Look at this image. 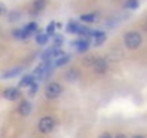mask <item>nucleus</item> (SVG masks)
<instances>
[{
	"mask_svg": "<svg viewBox=\"0 0 147 138\" xmlns=\"http://www.w3.org/2000/svg\"><path fill=\"white\" fill-rule=\"evenodd\" d=\"M141 42H143V38H141V35H140L138 32H136V30L127 32L125 36H124V43H125L127 49H131V50L138 49V48L141 46Z\"/></svg>",
	"mask_w": 147,
	"mask_h": 138,
	"instance_id": "1",
	"label": "nucleus"
},
{
	"mask_svg": "<svg viewBox=\"0 0 147 138\" xmlns=\"http://www.w3.org/2000/svg\"><path fill=\"white\" fill-rule=\"evenodd\" d=\"M62 94V85L59 82H51L45 88V96L48 99H56Z\"/></svg>",
	"mask_w": 147,
	"mask_h": 138,
	"instance_id": "2",
	"label": "nucleus"
},
{
	"mask_svg": "<svg viewBox=\"0 0 147 138\" xmlns=\"http://www.w3.org/2000/svg\"><path fill=\"white\" fill-rule=\"evenodd\" d=\"M38 129L42 132V134H49L55 129V119L52 117H43L39 119V124H38Z\"/></svg>",
	"mask_w": 147,
	"mask_h": 138,
	"instance_id": "3",
	"label": "nucleus"
},
{
	"mask_svg": "<svg viewBox=\"0 0 147 138\" xmlns=\"http://www.w3.org/2000/svg\"><path fill=\"white\" fill-rule=\"evenodd\" d=\"M92 68H94V71H95L98 75L105 74V72H107V68H108L107 59H105V58H95V59H94V63H92Z\"/></svg>",
	"mask_w": 147,
	"mask_h": 138,
	"instance_id": "4",
	"label": "nucleus"
},
{
	"mask_svg": "<svg viewBox=\"0 0 147 138\" xmlns=\"http://www.w3.org/2000/svg\"><path fill=\"white\" fill-rule=\"evenodd\" d=\"M36 32H38V23L30 22V23H28L23 29H20V39H28L29 36L35 35Z\"/></svg>",
	"mask_w": 147,
	"mask_h": 138,
	"instance_id": "5",
	"label": "nucleus"
},
{
	"mask_svg": "<svg viewBox=\"0 0 147 138\" xmlns=\"http://www.w3.org/2000/svg\"><path fill=\"white\" fill-rule=\"evenodd\" d=\"M3 96L7 101H16L20 98V89L19 88H6L3 91Z\"/></svg>",
	"mask_w": 147,
	"mask_h": 138,
	"instance_id": "6",
	"label": "nucleus"
},
{
	"mask_svg": "<svg viewBox=\"0 0 147 138\" xmlns=\"http://www.w3.org/2000/svg\"><path fill=\"white\" fill-rule=\"evenodd\" d=\"M18 112L22 117H28L32 112V104L29 101H20V104L18 105Z\"/></svg>",
	"mask_w": 147,
	"mask_h": 138,
	"instance_id": "7",
	"label": "nucleus"
},
{
	"mask_svg": "<svg viewBox=\"0 0 147 138\" xmlns=\"http://www.w3.org/2000/svg\"><path fill=\"white\" fill-rule=\"evenodd\" d=\"M48 5V0H33L32 3V12L33 13H40Z\"/></svg>",
	"mask_w": 147,
	"mask_h": 138,
	"instance_id": "8",
	"label": "nucleus"
},
{
	"mask_svg": "<svg viewBox=\"0 0 147 138\" xmlns=\"http://www.w3.org/2000/svg\"><path fill=\"white\" fill-rule=\"evenodd\" d=\"M80 76H81V74L78 72V69H75V68L69 69V71L66 72V75H65L66 81H69V82H75V81H78Z\"/></svg>",
	"mask_w": 147,
	"mask_h": 138,
	"instance_id": "9",
	"label": "nucleus"
},
{
	"mask_svg": "<svg viewBox=\"0 0 147 138\" xmlns=\"http://www.w3.org/2000/svg\"><path fill=\"white\" fill-rule=\"evenodd\" d=\"M123 58H124L123 52H121V50H118V49H115V50L110 52V55H108L107 60H110V62L115 63V62H120V60H123Z\"/></svg>",
	"mask_w": 147,
	"mask_h": 138,
	"instance_id": "10",
	"label": "nucleus"
},
{
	"mask_svg": "<svg viewBox=\"0 0 147 138\" xmlns=\"http://www.w3.org/2000/svg\"><path fill=\"white\" fill-rule=\"evenodd\" d=\"M22 66H16V68H13V69H9L7 72H5L3 75H2V78L3 79H7V78H15V76H18L19 74H22Z\"/></svg>",
	"mask_w": 147,
	"mask_h": 138,
	"instance_id": "11",
	"label": "nucleus"
},
{
	"mask_svg": "<svg viewBox=\"0 0 147 138\" xmlns=\"http://www.w3.org/2000/svg\"><path fill=\"white\" fill-rule=\"evenodd\" d=\"M74 45H77L78 52H87L90 49V42L87 39H80L77 42H74Z\"/></svg>",
	"mask_w": 147,
	"mask_h": 138,
	"instance_id": "12",
	"label": "nucleus"
},
{
	"mask_svg": "<svg viewBox=\"0 0 147 138\" xmlns=\"http://www.w3.org/2000/svg\"><path fill=\"white\" fill-rule=\"evenodd\" d=\"M69 59H71V56H69V55H62V56H59V58H56V59H55V63H53V66H55V68L65 66V65L69 62Z\"/></svg>",
	"mask_w": 147,
	"mask_h": 138,
	"instance_id": "13",
	"label": "nucleus"
},
{
	"mask_svg": "<svg viewBox=\"0 0 147 138\" xmlns=\"http://www.w3.org/2000/svg\"><path fill=\"white\" fill-rule=\"evenodd\" d=\"M33 81H35V76H33V75H26V76H23V78L20 79L19 88H26V86H29Z\"/></svg>",
	"mask_w": 147,
	"mask_h": 138,
	"instance_id": "14",
	"label": "nucleus"
},
{
	"mask_svg": "<svg viewBox=\"0 0 147 138\" xmlns=\"http://www.w3.org/2000/svg\"><path fill=\"white\" fill-rule=\"evenodd\" d=\"M48 40H49V36L46 35V32H45V33H43V32H40L39 35H36V42H38V45L43 46V45H46V43H48Z\"/></svg>",
	"mask_w": 147,
	"mask_h": 138,
	"instance_id": "15",
	"label": "nucleus"
},
{
	"mask_svg": "<svg viewBox=\"0 0 147 138\" xmlns=\"http://www.w3.org/2000/svg\"><path fill=\"white\" fill-rule=\"evenodd\" d=\"M97 19V15L95 13H90V15H82L81 16V20L85 22V23H94Z\"/></svg>",
	"mask_w": 147,
	"mask_h": 138,
	"instance_id": "16",
	"label": "nucleus"
},
{
	"mask_svg": "<svg viewBox=\"0 0 147 138\" xmlns=\"http://www.w3.org/2000/svg\"><path fill=\"white\" fill-rule=\"evenodd\" d=\"M124 7L125 9H137L138 7V2L137 0H127L124 3Z\"/></svg>",
	"mask_w": 147,
	"mask_h": 138,
	"instance_id": "17",
	"label": "nucleus"
},
{
	"mask_svg": "<svg viewBox=\"0 0 147 138\" xmlns=\"http://www.w3.org/2000/svg\"><path fill=\"white\" fill-rule=\"evenodd\" d=\"M77 29H78V23H75L74 20H71L66 26V30L71 32V33H77Z\"/></svg>",
	"mask_w": 147,
	"mask_h": 138,
	"instance_id": "18",
	"label": "nucleus"
},
{
	"mask_svg": "<svg viewBox=\"0 0 147 138\" xmlns=\"http://www.w3.org/2000/svg\"><path fill=\"white\" fill-rule=\"evenodd\" d=\"M9 19H10L12 22H16V20H19V19H20V12H18V10L9 12Z\"/></svg>",
	"mask_w": 147,
	"mask_h": 138,
	"instance_id": "19",
	"label": "nucleus"
},
{
	"mask_svg": "<svg viewBox=\"0 0 147 138\" xmlns=\"http://www.w3.org/2000/svg\"><path fill=\"white\" fill-rule=\"evenodd\" d=\"M53 33H55V22H51L48 25V27H46V35L48 36H52Z\"/></svg>",
	"mask_w": 147,
	"mask_h": 138,
	"instance_id": "20",
	"label": "nucleus"
},
{
	"mask_svg": "<svg viewBox=\"0 0 147 138\" xmlns=\"http://www.w3.org/2000/svg\"><path fill=\"white\" fill-rule=\"evenodd\" d=\"M62 43H63V38L62 36H55L53 38V46L55 48H61Z\"/></svg>",
	"mask_w": 147,
	"mask_h": 138,
	"instance_id": "21",
	"label": "nucleus"
},
{
	"mask_svg": "<svg viewBox=\"0 0 147 138\" xmlns=\"http://www.w3.org/2000/svg\"><path fill=\"white\" fill-rule=\"evenodd\" d=\"M36 91H38V85H36V82L33 81L30 85H29V95L32 96V95H35L36 94Z\"/></svg>",
	"mask_w": 147,
	"mask_h": 138,
	"instance_id": "22",
	"label": "nucleus"
},
{
	"mask_svg": "<svg viewBox=\"0 0 147 138\" xmlns=\"http://www.w3.org/2000/svg\"><path fill=\"white\" fill-rule=\"evenodd\" d=\"M7 13V7L2 3V2H0V16H5Z\"/></svg>",
	"mask_w": 147,
	"mask_h": 138,
	"instance_id": "23",
	"label": "nucleus"
},
{
	"mask_svg": "<svg viewBox=\"0 0 147 138\" xmlns=\"http://www.w3.org/2000/svg\"><path fill=\"white\" fill-rule=\"evenodd\" d=\"M94 59H95L94 56H88V58L84 60V63H85L87 66H88V65H91V66H92V63H94Z\"/></svg>",
	"mask_w": 147,
	"mask_h": 138,
	"instance_id": "24",
	"label": "nucleus"
},
{
	"mask_svg": "<svg viewBox=\"0 0 147 138\" xmlns=\"http://www.w3.org/2000/svg\"><path fill=\"white\" fill-rule=\"evenodd\" d=\"M98 138H113V135H111L110 132H104V134H101Z\"/></svg>",
	"mask_w": 147,
	"mask_h": 138,
	"instance_id": "25",
	"label": "nucleus"
},
{
	"mask_svg": "<svg viewBox=\"0 0 147 138\" xmlns=\"http://www.w3.org/2000/svg\"><path fill=\"white\" fill-rule=\"evenodd\" d=\"M13 35H15V38L20 39V29H16V30H13Z\"/></svg>",
	"mask_w": 147,
	"mask_h": 138,
	"instance_id": "26",
	"label": "nucleus"
},
{
	"mask_svg": "<svg viewBox=\"0 0 147 138\" xmlns=\"http://www.w3.org/2000/svg\"><path fill=\"white\" fill-rule=\"evenodd\" d=\"M113 138H127V135H124V134H118V135H115V137H113Z\"/></svg>",
	"mask_w": 147,
	"mask_h": 138,
	"instance_id": "27",
	"label": "nucleus"
},
{
	"mask_svg": "<svg viewBox=\"0 0 147 138\" xmlns=\"http://www.w3.org/2000/svg\"><path fill=\"white\" fill-rule=\"evenodd\" d=\"M133 138H144V137H143V135H134Z\"/></svg>",
	"mask_w": 147,
	"mask_h": 138,
	"instance_id": "28",
	"label": "nucleus"
}]
</instances>
